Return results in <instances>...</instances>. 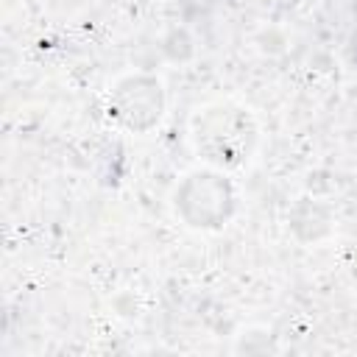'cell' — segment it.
<instances>
[{"label": "cell", "mask_w": 357, "mask_h": 357, "mask_svg": "<svg viewBox=\"0 0 357 357\" xmlns=\"http://www.w3.org/2000/svg\"><path fill=\"white\" fill-rule=\"evenodd\" d=\"M190 142L198 159L218 170H231L251 159V151L257 145V126L245 106L215 100L192 114Z\"/></svg>", "instance_id": "6da1fadb"}, {"label": "cell", "mask_w": 357, "mask_h": 357, "mask_svg": "<svg viewBox=\"0 0 357 357\" xmlns=\"http://www.w3.org/2000/svg\"><path fill=\"white\" fill-rule=\"evenodd\" d=\"M142 109V114L148 117V123H159V114H162V89H159V81H148L142 84V78H126L123 84H117V92H114V100L109 103V114L120 117V120H128L131 109Z\"/></svg>", "instance_id": "7a4b0ae2"}]
</instances>
